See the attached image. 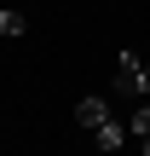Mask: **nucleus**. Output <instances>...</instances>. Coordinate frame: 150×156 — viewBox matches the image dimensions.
I'll return each mask as SVG.
<instances>
[{
	"label": "nucleus",
	"mask_w": 150,
	"mask_h": 156,
	"mask_svg": "<svg viewBox=\"0 0 150 156\" xmlns=\"http://www.w3.org/2000/svg\"><path fill=\"white\" fill-rule=\"evenodd\" d=\"M116 93H121V98H150V64L133 46L116 52Z\"/></svg>",
	"instance_id": "1"
},
{
	"label": "nucleus",
	"mask_w": 150,
	"mask_h": 156,
	"mask_svg": "<svg viewBox=\"0 0 150 156\" xmlns=\"http://www.w3.org/2000/svg\"><path fill=\"white\" fill-rule=\"evenodd\" d=\"M127 133H133V139H150V104H145V110H133V116H127Z\"/></svg>",
	"instance_id": "5"
},
{
	"label": "nucleus",
	"mask_w": 150,
	"mask_h": 156,
	"mask_svg": "<svg viewBox=\"0 0 150 156\" xmlns=\"http://www.w3.org/2000/svg\"><path fill=\"white\" fill-rule=\"evenodd\" d=\"M23 29H29V17H23V12H12V6H6V12H0V41H17V35H23Z\"/></svg>",
	"instance_id": "4"
},
{
	"label": "nucleus",
	"mask_w": 150,
	"mask_h": 156,
	"mask_svg": "<svg viewBox=\"0 0 150 156\" xmlns=\"http://www.w3.org/2000/svg\"><path fill=\"white\" fill-rule=\"evenodd\" d=\"M75 122H81V127H87V133H92V127H98V122H110V104H104V98H98V93H87V98H81V104H75Z\"/></svg>",
	"instance_id": "3"
},
{
	"label": "nucleus",
	"mask_w": 150,
	"mask_h": 156,
	"mask_svg": "<svg viewBox=\"0 0 150 156\" xmlns=\"http://www.w3.org/2000/svg\"><path fill=\"white\" fill-rule=\"evenodd\" d=\"M92 145H98L104 156H116L121 145H127V127H121V122L110 116V122H98V127H92Z\"/></svg>",
	"instance_id": "2"
},
{
	"label": "nucleus",
	"mask_w": 150,
	"mask_h": 156,
	"mask_svg": "<svg viewBox=\"0 0 150 156\" xmlns=\"http://www.w3.org/2000/svg\"><path fill=\"white\" fill-rule=\"evenodd\" d=\"M139 145H145V156H150V139H139Z\"/></svg>",
	"instance_id": "6"
}]
</instances>
